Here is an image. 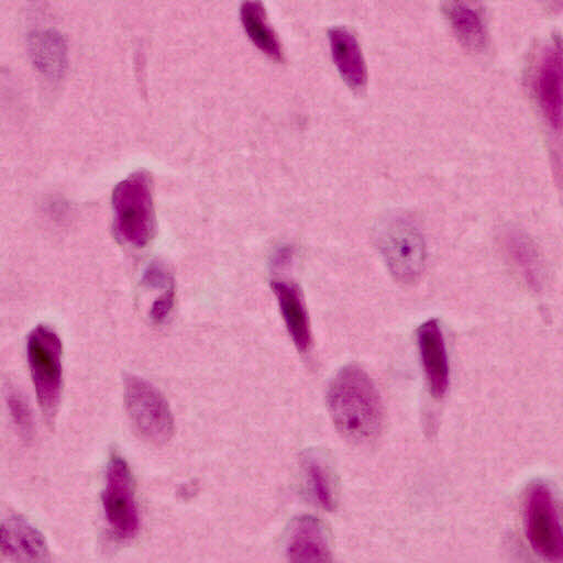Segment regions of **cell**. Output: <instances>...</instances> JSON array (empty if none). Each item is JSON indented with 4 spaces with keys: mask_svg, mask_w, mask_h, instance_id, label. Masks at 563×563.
Segmentation results:
<instances>
[{
    "mask_svg": "<svg viewBox=\"0 0 563 563\" xmlns=\"http://www.w3.org/2000/svg\"><path fill=\"white\" fill-rule=\"evenodd\" d=\"M327 406L335 429L354 444H368L383 427L378 390L357 365L342 367L330 382Z\"/></svg>",
    "mask_w": 563,
    "mask_h": 563,
    "instance_id": "cell-1",
    "label": "cell"
},
{
    "mask_svg": "<svg viewBox=\"0 0 563 563\" xmlns=\"http://www.w3.org/2000/svg\"><path fill=\"white\" fill-rule=\"evenodd\" d=\"M114 228L119 238L143 247L155 231L152 179L147 172H135L117 185L112 196Z\"/></svg>",
    "mask_w": 563,
    "mask_h": 563,
    "instance_id": "cell-2",
    "label": "cell"
},
{
    "mask_svg": "<svg viewBox=\"0 0 563 563\" xmlns=\"http://www.w3.org/2000/svg\"><path fill=\"white\" fill-rule=\"evenodd\" d=\"M27 363L38 405L47 419L56 412L62 391V342L47 325H37L27 338Z\"/></svg>",
    "mask_w": 563,
    "mask_h": 563,
    "instance_id": "cell-3",
    "label": "cell"
},
{
    "mask_svg": "<svg viewBox=\"0 0 563 563\" xmlns=\"http://www.w3.org/2000/svg\"><path fill=\"white\" fill-rule=\"evenodd\" d=\"M124 404L134 430L143 440L153 444L170 440L175 429L173 413L155 386L139 376L126 375Z\"/></svg>",
    "mask_w": 563,
    "mask_h": 563,
    "instance_id": "cell-4",
    "label": "cell"
},
{
    "mask_svg": "<svg viewBox=\"0 0 563 563\" xmlns=\"http://www.w3.org/2000/svg\"><path fill=\"white\" fill-rule=\"evenodd\" d=\"M379 247L387 267L402 283L413 282L426 262V245L420 231L404 218L387 221L379 234Z\"/></svg>",
    "mask_w": 563,
    "mask_h": 563,
    "instance_id": "cell-5",
    "label": "cell"
},
{
    "mask_svg": "<svg viewBox=\"0 0 563 563\" xmlns=\"http://www.w3.org/2000/svg\"><path fill=\"white\" fill-rule=\"evenodd\" d=\"M102 504L112 532L122 540L134 538L139 531L140 517L133 479L128 463L119 454H112L109 460Z\"/></svg>",
    "mask_w": 563,
    "mask_h": 563,
    "instance_id": "cell-6",
    "label": "cell"
},
{
    "mask_svg": "<svg viewBox=\"0 0 563 563\" xmlns=\"http://www.w3.org/2000/svg\"><path fill=\"white\" fill-rule=\"evenodd\" d=\"M526 531L531 548L543 559L559 562L563 556V536L551 489L534 484L526 504Z\"/></svg>",
    "mask_w": 563,
    "mask_h": 563,
    "instance_id": "cell-7",
    "label": "cell"
},
{
    "mask_svg": "<svg viewBox=\"0 0 563 563\" xmlns=\"http://www.w3.org/2000/svg\"><path fill=\"white\" fill-rule=\"evenodd\" d=\"M417 342L430 394L440 399L448 390L450 369L443 334L437 320H428L418 328Z\"/></svg>",
    "mask_w": 563,
    "mask_h": 563,
    "instance_id": "cell-8",
    "label": "cell"
},
{
    "mask_svg": "<svg viewBox=\"0 0 563 563\" xmlns=\"http://www.w3.org/2000/svg\"><path fill=\"white\" fill-rule=\"evenodd\" d=\"M286 552L291 562L331 561L329 537L322 521L310 515L296 518L288 533Z\"/></svg>",
    "mask_w": 563,
    "mask_h": 563,
    "instance_id": "cell-9",
    "label": "cell"
},
{
    "mask_svg": "<svg viewBox=\"0 0 563 563\" xmlns=\"http://www.w3.org/2000/svg\"><path fill=\"white\" fill-rule=\"evenodd\" d=\"M553 44L547 48L540 59L534 89L544 117L554 129H560L562 121V51L560 42Z\"/></svg>",
    "mask_w": 563,
    "mask_h": 563,
    "instance_id": "cell-10",
    "label": "cell"
},
{
    "mask_svg": "<svg viewBox=\"0 0 563 563\" xmlns=\"http://www.w3.org/2000/svg\"><path fill=\"white\" fill-rule=\"evenodd\" d=\"M4 554L20 562H45L48 549L43 534L21 516L8 518L0 527Z\"/></svg>",
    "mask_w": 563,
    "mask_h": 563,
    "instance_id": "cell-11",
    "label": "cell"
},
{
    "mask_svg": "<svg viewBox=\"0 0 563 563\" xmlns=\"http://www.w3.org/2000/svg\"><path fill=\"white\" fill-rule=\"evenodd\" d=\"M444 13L459 42L472 52H483L488 34L478 0H445Z\"/></svg>",
    "mask_w": 563,
    "mask_h": 563,
    "instance_id": "cell-12",
    "label": "cell"
},
{
    "mask_svg": "<svg viewBox=\"0 0 563 563\" xmlns=\"http://www.w3.org/2000/svg\"><path fill=\"white\" fill-rule=\"evenodd\" d=\"M27 51L34 67L51 80L63 78L68 66L65 37L55 30H34L27 36Z\"/></svg>",
    "mask_w": 563,
    "mask_h": 563,
    "instance_id": "cell-13",
    "label": "cell"
},
{
    "mask_svg": "<svg viewBox=\"0 0 563 563\" xmlns=\"http://www.w3.org/2000/svg\"><path fill=\"white\" fill-rule=\"evenodd\" d=\"M271 285L294 344L301 353L307 352L311 344V332L299 288L280 280H273Z\"/></svg>",
    "mask_w": 563,
    "mask_h": 563,
    "instance_id": "cell-14",
    "label": "cell"
},
{
    "mask_svg": "<svg viewBox=\"0 0 563 563\" xmlns=\"http://www.w3.org/2000/svg\"><path fill=\"white\" fill-rule=\"evenodd\" d=\"M333 62L343 80L354 90L365 87L367 75L361 47L355 36L345 27L329 31Z\"/></svg>",
    "mask_w": 563,
    "mask_h": 563,
    "instance_id": "cell-15",
    "label": "cell"
},
{
    "mask_svg": "<svg viewBox=\"0 0 563 563\" xmlns=\"http://www.w3.org/2000/svg\"><path fill=\"white\" fill-rule=\"evenodd\" d=\"M300 460L306 488L311 499L319 507L332 511L338 503V486L329 461L317 450L305 451Z\"/></svg>",
    "mask_w": 563,
    "mask_h": 563,
    "instance_id": "cell-16",
    "label": "cell"
},
{
    "mask_svg": "<svg viewBox=\"0 0 563 563\" xmlns=\"http://www.w3.org/2000/svg\"><path fill=\"white\" fill-rule=\"evenodd\" d=\"M240 18L253 44L271 59L283 62L280 43L267 22L263 3L260 0H244L240 8Z\"/></svg>",
    "mask_w": 563,
    "mask_h": 563,
    "instance_id": "cell-17",
    "label": "cell"
},
{
    "mask_svg": "<svg viewBox=\"0 0 563 563\" xmlns=\"http://www.w3.org/2000/svg\"><path fill=\"white\" fill-rule=\"evenodd\" d=\"M506 253L518 268L525 280L537 288L540 286L542 265L533 242L519 231L507 233L504 240Z\"/></svg>",
    "mask_w": 563,
    "mask_h": 563,
    "instance_id": "cell-18",
    "label": "cell"
},
{
    "mask_svg": "<svg viewBox=\"0 0 563 563\" xmlns=\"http://www.w3.org/2000/svg\"><path fill=\"white\" fill-rule=\"evenodd\" d=\"M7 404L16 427L25 434L32 430V417L24 398L14 389L7 394Z\"/></svg>",
    "mask_w": 563,
    "mask_h": 563,
    "instance_id": "cell-19",
    "label": "cell"
},
{
    "mask_svg": "<svg viewBox=\"0 0 563 563\" xmlns=\"http://www.w3.org/2000/svg\"><path fill=\"white\" fill-rule=\"evenodd\" d=\"M144 283L152 287H172L173 278L167 268L158 262L152 263L144 274Z\"/></svg>",
    "mask_w": 563,
    "mask_h": 563,
    "instance_id": "cell-20",
    "label": "cell"
},
{
    "mask_svg": "<svg viewBox=\"0 0 563 563\" xmlns=\"http://www.w3.org/2000/svg\"><path fill=\"white\" fill-rule=\"evenodd\" d=\"M175 291L174 288H167V290L157 298L151 308L150 317L153 322L161 323L169 314L174 305Z\"/></svg>",
    "mask_w": 563,
    "mask_h": 563,
    "instance_id": "cell-21",
    "label": "cell"
},
{
    "mask_svg": "<svg viewBox=\"0 0 563 563\" xmlns=\"http://www.w3.org/2000/svg\"><path fill=\"white\" fill-rule=\"evenodd\" d=\"M290 250L288 247H283L276 253L274 262L278 266L286 265V263L290 261Z\"/></svg>",
    "mask_w": 563,
    "mask_h": 563,
    "instance_id": "cell-22",
    "label": "cell"
}]
</instances>
